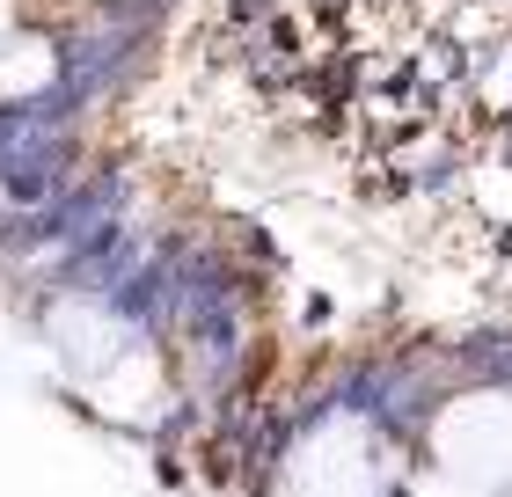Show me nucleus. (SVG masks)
I'll return each mask as SVG.
<instances>
[{
	"label": "nucleus",
	"instance_id": "1",
	"mask_svg": "<svg viewBox=\"0 0 512 497\" xmlns=\"http://www.w3.org/2000/svg\"><path fill=\"white\" fill-rule=\"evenodd\" d=\"M432 454L461 483H505L512 476V395H461L432 424Z\"/></svg>",
	"mask_w": 512,
	"mask_h": 497
},
{
	"label": "nucleus",
	"instance_id": "2",
	"mask_svg": "<svg viewBox=\"0 0 512 497\" xmlns=\"http://www.w3.org/2000/svg\"><path fill=\"white\" fill-rule=\"evenodd\" d=\"M52 81V44L44 37H0V96H37Z\"/></svg>",
	"mask_w": 512,
	"mask_h": 497
},
{
	"label": "nucleus",
	"instance_id": "3",
	"mask_svg": "<svg viewBox=\"0 0 512 497\" xmlns=\"http://www.w3.org/2000/svg\"><path fill=\"white\" fill-rule=\"evenodd\" d=\"M0 37H15V0H0Z\"/></svg>",
	"mask_w": 512,
	"mask_h": 497
}]
</instances>
